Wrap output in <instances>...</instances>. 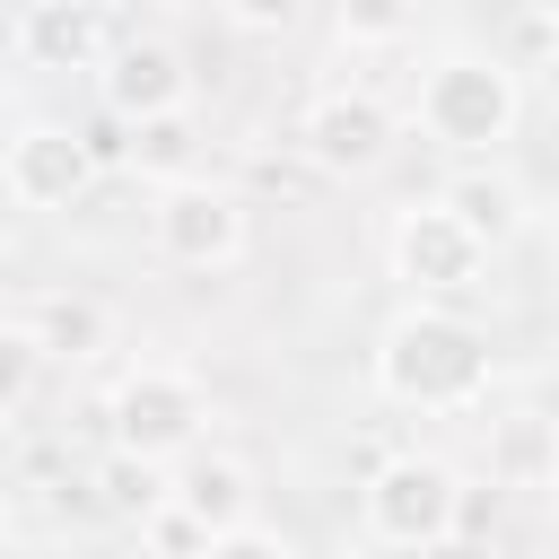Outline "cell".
I'll return each mask as SVG.
<instances>
[{
    "instance_id": "17",
    "label": "cell",
    "mask_w": 559,
    "mask_h": 559,
    "mask_svg": "<svg viewBox=\"0 0 559 559\" xmlns=\"http://www.w3.org/2000/svg\"><path fill=\"white\" fill-rule=\"evenodd\" d=\"M419 26V0H332V35L349 52H384Z\"/></svg>"
},
{
    "instance_id": "21",
    "label": "cell",
    "mask_w": 559,
    "mask_h": 559,
    "mask_svg": "<svg viewBox=\"0 0 559 559\" xmlns=\"http://www.w3.org/2000/svg\"><path fill=\"white\" fill-rule=\"evenodd\" d=\"M227 9V26H245V35H288L297 17H306V0H218Z\"/></svg>"
},
{
    "instance_id": "19",
    "label": "cell",
    "mask_w": 559,
    "mask_h": 559,
    "mask_svg": "<svg viewBox=\"0 0 559 559\" xmlns=\"http://www.w3.org/2000/svg\"><path fill=\"white\" fill-rule=\"evenodd\" d=\"M35 376H44V341L26 323H0V411H17L35 393Z\"/></svg>"
},
{
    "instance_id": "9",
    "label": "cell",
    "mask_w": 559,
    "mask_h": 559,
    "mask_svg": "<svg viewBox=\"0 0 559 559\" xmlns=\"http://www.w3.org/2000/svg\"><path fill=\"white\" fill-rule=\"evenodd\" d=\"M192 105V70L166 35H131L105 52V114L114 122H148V114H175Z\"/></svg>"
},
{
    "instance_id": "26",
    "label": "cell",
    "mask_w": 559,
    "mask_h": 559,
    "mask_svg": "<svg viewBox=\"0 0 559 559\" xmlns=\"http://www.w3.org/2000/svg\"><path fill=\"white\" fill-rule=\"evenodd\" d=\"M332 559H367V550H332Z\"/></svg>"
},
{
    "instance_id": "6",
    "label": "cell",
    "mask_w": 559,
    "mask_h": 559,
    "mask_svg": "<svg viewBox=\"0 0 559 559\" xmlns=\"http://www.w3.org/2000/svg\"><path fill=\"white\" fill-rule=\"evenodd\" d=\"M393 280L411 288V297H463V288H480V271H489V245L445 210V201H411L402 218H393Z\"/></svg>"
},
{
    "instance_id": "24",
    "label": "cell",
    "mask_w": 559,
    "mask_h": 559,
    "mask_svg": "<svg viewBox=\"0 0 559 559\" xmlns=\"http://www.w3.org/2000/svg\"><path fill=\"white\" fill-rule=\"evenodd\" d=\"M9 533H17V515H9V489H0V550H9Z\"/></svg>"
},
{
    "instance_id": "7",
    "label": "cell",
    "mask_w": 559,
    "mask_h": 559,
    "mask_svg": "<svg viewBox=\"0 0 559 559\" xmlns=\"http://www.w3.org/2000/svg\"><path fill=\"white\" fill-rule=\"evenodd\" d=\"M297 148H306V166H323V175H376L384 157H393V114H384V96H367V87H323L306 114H297Z\"/></svg>"
},
{
    "instance_id": "8",
    "label": "cell",
    "mask_w": 559,
    "mask_h": 559,
    "mask_svg": "<svg viewBox=\"0 0 559 559\" xmlns=\"http://www.w3.org/2000/svg\"><path fill=\"white\" fill-rule=\"evenodd\" d=\"M0 157H9V201H26V210H70L96 183V148L70 122H26Z\"/></svg>"
},
{
    "instance_id": "13",
    "label": "cell",
    "mask_w": 559,
    "mask_h": 559,
    "mask_svg": "<svg viewBox=\"0 0 559 559\" xmlns=\"http://www.w3.org/2000/svg\"><path fill=\"white\" fill-rule=\"evenodd\" d=\"M192 157H201V131H192V114H183V105H175V114L131 122V140H122V166H131V175H157V183L192 175Z\"/></svg>"
},
{
    "instance_id": "25",
    "label": "cell",
    "mask_w": 559,
    "mask_h": 559,
    "mask_svg": "<svg viewBox=\"0 0 559 559\" xmlns=\"http://www.w3.org/2000/svg\"><path fill=\"white\" fill-rule=\"evenodd\" d=\"M0 201H9V157H0Z\"/></svg>"
},
{
    "instance_id": "12",
    "label": "cell",
    "mask_w": 559,
    "mask_h": 559,
    "mask_svg": "<svg viewBox=\"0 0 559 559\" xmlns=\"http://www.w3.org/2000/svg\"><path fill=\"white\" fill-rule=\"evenodd\" d=\"M480 245H507L515 227H524V192L498 175V166H463V175H445V192H437Z\"/></svg>"
},
{
    "instance_id": "5",
    "label": "cell",
    "mask_w": 559,
    "mask_h": 559,
    "mask_svg": "<svg viewBox=\"0 0 559 559\" xmlns=\"http://www.w3.org/2000/svg\"><path fill=\"white\" fill-rule=\"evenodd\" d=\"M148 245L175 262V271H227L245 253V201L227 183H201V175H175L157 183L148 201Z\"/></svg>"
},
{
    "instance_id": "15",
    "label": "cell",
    "mask_w": 559,
    "mask_h": 559,
    "mask_svg": "<svg viewBox=\"0 0 559 559\" xmlns=\"http://www.w3.org/2000/svg\"><path fill=\"white\" fill-rule=\"evenodd\" d=\"M550 463H559V437H550L542 411L498 419V445H489V480H498V489H524V480H542Z\"/></svg>"
},
{
    "instance_id": "10",
    "label": "cell",
    "mask_w": 559,
    "mask_h": 559,
    "mask_svg": "<svg viewBox=\"0 0 559 559\" xmlns=\"http://www.w3.org/2000/svg\"><path fill=\"white\" fill-rule=\"evenodd\" d=\"M17 52L35 70H96L114 44H105V0H26L17 17Z\"/></svg>"
},
{
    "instance_id": "16",
    "label": "cell",
    "mask_w": 559,
    "mask_h": 559,
    "mask_svg": "<svg viewBox=\"0 0 559 559\" xmlns=\"http://www.w3.org/2000/svg\"><path fill=\"white\" fill-rule=\"evenodd\" d=\"M26 332L44 341V358H96L105 349V306L96 297H44L26 314Z\"/></svg>"
},
{
    "instance_id": "3",
    "label": "cell",
    "mask_w": 559,
    "mask_h": 559,
    "mask_svg": "<svg viewBox=\"0 0 559 559\" xmlns=\"http://www.w3.org/2000/svg\"><path fill=\"white\" fill-rule=\"evenodd\" d=\"M454 498H463V472L437 463V454H384L358 489V515L384 550H445L454 542Z\"/></svg>"
},
{
    "instance_id": "14",
    "label": "cell",
    "mask_w": 559,
    "mask_h": 559,
    "mask_svg": "<svg viewBox=\"0 0 559 559\" xmlns=\"http://www.w3.org/2000/svg\"><path fill=\"white\" fill-rule=\"evenodd\" d=\"M87 489H96V507H105V515L140 524V515H157V507H166V463H148V454H122V445H114V454L96 463V480H87Z\"/></svg>"
},
{
    "instance_id": "4",
    "label": "cell",
    "mask_w": 559,
    "mask_h": 559,
    "mask_svg": "<svg viewBox=\"0 0 559 559\" xmlns=\"http://www.w3.org/2000/svg\"><path fill=\"white\" fill-rule=\"evenodd\" d=\"M105 428L122 454H148V463H175L201 445L210 428V393L183 376V367H131L114 393H105Z\"/></svg>"
},
{
    "instance_id": "2",
    "label": "cell",
    "mask_w": 559,
    "mask_h": 559,
    "mask_svg": "<svg viewBox=\"0 0 559 559\" xmlns=\"http://www.w3.org/2000/svg\"><path fill=\"white\" fill-rule=\"evenodd\" d=\"M515 114H524V87H515V70L498 52H463L454 44L419 79V131L437 148H454V157H489L515 131Z\"/></svg>"
},
{
    "instance_id": "23",
    "label": "cell",
    "mask_w": 559,
    "mask_h": 559,
    "mask_svg": "<svg viewBox=\"0 0 559 559\" xmlns=\"http://www.w3.org/2000/svg\"><path fill=\"white\" fill-rule=\"evenodd\" d=\"M524 9H533V26H542V35H559V0H524Z\"/></svg>"
},
{
    "instance_id": "20",
    "label": "cell",
    "mask_w": 559,
    "mask_h": 559,
    "mask_svg": "<svg viewBox=\"0 0 559 559\" xmlns=\"http://www.w3.org/2000/svg\"><path fill=\"white\" fill-rule=\"evenodd\" d=\"M210 559H297V542H288V533H271V524H253V515H245V524H227V533H218V542H210Z\"/></svg>"
},
{
    "instance_id": "22",
    "label": "cell",
    "mask_w": 559,
    "mask_h": 559,
    "mask_svg": "<svg viewBox=\"0 0 559 559\" xmlns=\"http://www.w3.org/2000/svg\"><path fill=\"white\" fill-rule=\"evenodd\" d=\"M489 524H498V480H489V489L463 480V498H454V542H480Z\"/></svg>"
},
{
    "instance_id": "18",
    "label": "cell",
    "mask_w": 559,
    "mask_h": 559,
    "mask_svg": "<svg viewBox=\"0 0 559 559\" xmlns=\"http://www.w3.org/2000/svg\"><path fill=\"white\" fill-rule=\"evenodd\" d=\"M140 542H148V559H210V542H218V533L166 498L157 515H140Z\"/></svg>"
},
{
    "instance_id": "11",
    "label": "cell",
    "mask_w": 559,
    "mask_h": 559,
    "mask_svg": "<svg viewBox=\"0 0 559 559\" xmlns=\"http://www.w3.org/2000/svg\"><path fill=\"white\" fill-rule=\"evenodd\" d=\"M166 498H175L183 515H201L210 533H227V524H245V515H253V472H245L236 454L192 445V454H175V463H166Z\"/></svg>"
},
{
    "instance_id": "1",
    "label": "cell",
    "mask_w": 559,
    "mask_h": 559,
    "mask_svg": "<svg viewBox=\"0 0 559 559\" xmlns=\"http://www.w3.org/2000/svg\"><path fill=\"white\" fill-rule=\"evenodd\" d=\"M376 393L402 411H472L489 393V332L437 297L402 306L376 341Z\"/></svg>"
}]
</instances>
